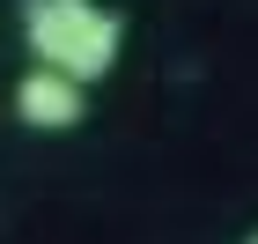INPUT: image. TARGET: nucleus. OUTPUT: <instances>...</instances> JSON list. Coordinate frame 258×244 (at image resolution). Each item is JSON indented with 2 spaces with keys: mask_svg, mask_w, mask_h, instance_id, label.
I'll return each instance as SVG.
<instances>
[{
  "mask_svg": "<svg viewBox=\"0 0 258 244\" xmlns=\"http://www.w3.org/2000/svg\"><path fill=\"white\" fill-rule=\"evenodd\" d=\"M15 119L30 126V133H74V126L89 119V81L30 60V74L15 81Z\"/></svg>",
  "mask_w": 258,
  "mask_h": 244,
  "instance_id": "nucleus-2",
  "label": "nucleus"
},
{
  "mask_svg": "<svg viewBox=\"0 0 258 244\" xmlns=\"http://www.w3.org/2000/svg\"><path fill=\"white\" fill-rule=\"evenodd\" d=\"M22 44L37 67H59L74 81H103L125 52V22L103 0H22Z\"/></svg>",
  "mask_w": 258,
  "mask_h": 244,
  "instance_id": "nucleus-1",
  "label": "nucleus"
},
{
  "mask_svg": "<svg viewBox=\"0 0 258 244\" xmlns=\"http://www.w3.org/2000/svg\"><path fill=\"white\" fill-rule=\"evenodd\" d=\"M243 244H258V229H251V237H243Z\"/></svg>",
  "mask_w": 258,
  "mask_h": 244,
  "instance_id": "nucleus-3",
  "label": "nucleus"
}]
</instances>
